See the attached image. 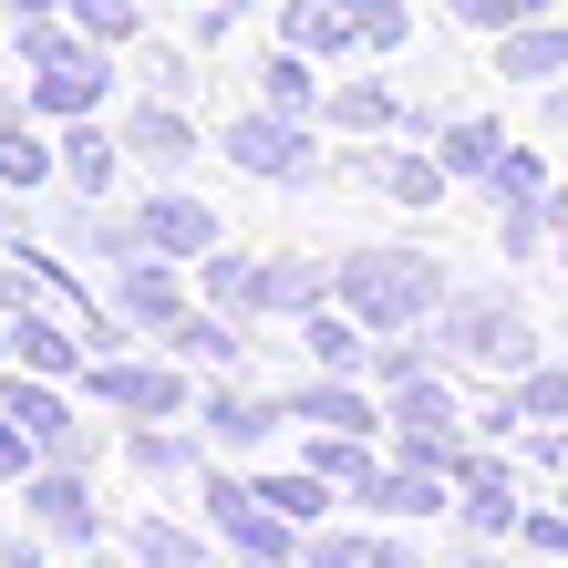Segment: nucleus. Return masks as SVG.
<instances>
[{"instance_id":"obj_1","label":"nucleus","mask_w":568,"mask_h":568,"mask_svg":"<svg viewBox=\"0 0 568 568\" xmlns=\"http://www.w3.org/2000/svg\"><path fill=\"white\" fill-rule=\"evenodd\" d=\"M331 300H342L362 331H383V342H393V331H424L434 311H445L455 280L434 270L424 248H352L342 270H331Z\"/></svg>"},{"instance_id":"obj_2","label":"nucleus","mask_w":568,"mask_h":568,"mask_svg":"<svg viewBox=\"0 0 568 568\" xmlns=\"http://www.w3.org/2000/svg\"><path fill=\"white\" fill-rule=\"evenodd\" d=\"M424 352H434V362H496V373H527V362H538V331H527L517 300H476V290H455L445 311L424 321Z\"/></svg>"},{"instance_id":"obj_3","label":"nucleus","mask_w":568,"mask_h":568,"mask_svg":"<svg viewBox=\"0 0 568 568\" xmlns=\"http://www.w3.org/2000/svg\"><path fill=\"white\" fill-rule=\"evenodd\" d=\"M280 42L300 52H404L414 42V11L404 0H280Z\"/></svg>"},{"instance_id":"obj_4","label":"nucleus","mask_w":568,"mask_h":568,"mask_svg":"<svg viewBox=\"0 0 568 568\" xmlns=\"http://www.w3.org/2000/svg\"><path fill=\"white\" fill-rule=\"evenodd\" d=\"M217 145H227V165H239V176H270V186H311V176H321L311 114H280V104H248Z\"/></svg>"},{"instance_id":"obj_5","label":"nucleus","mask_w":568,"mask_h":568,"mask_svg":"<svg viewBox=\"0 0 568 568\" xmlns=\"http://www.w3.org/2000/svg\"><path fill=\"white\" fill-rule=\"evenodd\" d=\"M207 517H217V538L239 548V558H258V568L300 558V517H280L270 496L239 476V465H207Z\"/></svg>"},{"instance_id":"obj_6","label":"nucleus","mask_w":568,"mask_h":568,"mask_svg":"<svg viewBox=\"0 0 568 568\" xmlns=\"http://www.w3.org/2000/svg\"><path fill=\"white\" fill-rule=\"evenodd\" d=\"M93 393L135 424H176L196 404V383H176V362H114V352H93Z\"/></svg>"},{"instance_id":"obj_7","label":"nucleus","mask_w":568,"mask_h":568,"mask_svg":"<svg viewBox=\"0 0 568 568\" xmlns=\"http://www.w3.org/2000/svg\"><path fill=\"white\" fill-rule=\"evenodd\" d=\"M114 93V62L93 52V42H73L62 62H42V73H31V114H52V124H83L93 104H104Z\"/></svg>"},{"instance_id":"obj_8","label":"nucleus","mask_w":568,"mask_h":568,"mask_svg":"<svg viewBox=\"0 0 568 568\" xmlns=\"http://www.w3.org/2000/svg\"><path fill=\"white\" fill-rule=\"evenodd\" d=\"M135 227H145L155 258H217V207L186 196V186H155L145 207H135Z\"/></svg>"},{"instance_id":"obj_9","label":"nucleus","mask_w":568,"mask_h":568,"mask_svg":"<svg viewBox=\"0 0 568 568\" xmlns=\"http://www.w3.org/2000/svg\"><path fill=\"white\" fill-rule=\"evenodd\" d=\"M21 496H31V517H42L52 538H73V548L104 538V507H93V476H83V465H42V476H21Z\"/></svg>"},{"instance_id":"obj_10","label":"nucleus","mask_w":568,"mask_h":568,"mask_svg":"<svg viewBox=\"0 0 568 568\" xmlns=\"http://www.w3.org/2000/svg\"><path fill=\"white\" fill-rule=\"evenodd\" d=\"M342 176H362V186H383L393 207H434V196H445V176H455V165H445V155H393V145H352V155H342Z\"/></svg>"},{"instance_id":"obj_11","label":"nucleus","mask_w":568,"mask_h":568,"mask_svg":"<svg viewBox=\"0 0 568 568\" xmlns=\"http://www.w3.org/2000/svg\"><path fill=\"white\" fill-rule=\"evenodd\" d=\"M114 311L135 321V331H176L196 300H186V280H176V258H124V270H114Z\"/></svg>"},{"instance_id":"obj_12","label":"nucleus","mask_w":568,"mask_h":568,"mask_svg":"<svg viewBox=\"0 0 568 568\" xmlns=\"http://www.w3.org/2000/svg\"><path fill=\"white\" fill-rule=\"evenodd\" d=\"M0 414H11L21 434H42V455H52V465H83V434H73V414H62L52 373H21V383H0Z\"/></svg>"},{"instance_id":"obj_13","label":"nucleus","mask_w":568,"mask_h":568,"mask_svg":"<svg viewBox=\"0 0 568 568\" xmlns=\"http://www.w3.org/2000/svg\"><path fill=\"white\" fill-rule=\"evenodd\" d=\"M196 414H207V445H270L290 393H239V383H207L196 393Z\"/></svg>"},{"instance_id":"obj_14","label":"nucleus","mask_w":568,"mask_h":568,"mask_svg":"<svg viewBox=\"0 0 568 568\" xmlns=\"http://www.w3.org/2000/svg\"><path fill=\"white\" fill-rule=\"evenodd\" d=\"M83 352L93 342H83V331H62L52 311H11V373H52L62 383V373H83Z\"/></svg>"},{"instance_id":"obj_15","label":"nucleus","mask_w":568,"mask_h":568,"mask_svg":"<svg viewBox=\"0 0 568 568\" xmlns=\"http://www.w3.org/2000/svg\"><path fill=\"white\" fill-rule=\"evenodd\" d=\"M321 300H331L321 258H258V321H311Z\"/></svg>"},{"instance_id":"obj_16","label":"nucleus","mask_w":568,"mask_h":568,"mask_svg":"<svg viewBox=\"0 0 568 568\" xmlns=\"http://www.w3.org/2000/svg\"><path fill=\"white\" fill-rule=\"evenodd\" d=\"M465 527H476V538H517L527 527V507H517V486H507V465H486V455H465Z\"/></svg>"},{"instance_id":"obj_17","label":"nucleus","mask_w":568,"mask_h":568,"mask_svg":"<svg viewBox=\"0 0 568 568\" xmlns=\"http://www.w3.org/2000/svg\"><path fill=\"white\" fill-rule=\"evenodd\" d=\"M445 486H455V476H434V465L404 455V465H383V476L362 486V507H383V517H424V527H434V517H445Z\"/></svg>"},{"instance_id":"obj_18","label":"nucleus","mask_w":568,"mask_h":568,"mask_svg":"<svg viewBox=\"0 0 568 568\" xmlns=\"http://www.w3.org/2000/svg\"><path fill=\"white\" fill-rule=\"evenodd\" d=\"M496 73H507V83H558V73H568V21L496 31Z\"/></svg>"},{"instance_id":"obj_19","label":"nucleus","mask_w":568,"mask_h":568,"mask_svg":"<svg viewBox=\"0 0 568 568\" xmlns=\"http://www.w3.org/2000/svg\"><path fill=\"white\" fill-rule=\"evenodd\" d=\"M290 414H300V424H321V434H373V424H383V414H373V393H362L352 373L300 383V393H290Z\"/></svg>"},{"instance_id":"obj_20","label":"nucleus","mask_w":568,"mask_h":568,"mask_svg":"<svg viewBox=\"0 0 568 568\" xmlns=\"http://www.w3.org/2000/svg\"><path fill=\"white\" fill-rule=\"evenodd\" d=\"M124 145H135L145 165H186V155L207 145V135L186 124V104H176V93H155V104H135V124H124Z\"/></svg>"},{"instance_id":"obj_21","label":"nucleus","mask_w":568,"mask_h":568,"mask_svg":"<svg viewBox=\"0 0 568 568\" xmlns=\"http://www.w3.org/2000/svg\"><path fill=\"white\" fill-rule=\"evenodd\" d=\"M124 465H135V476H207V434H186V424H135V434H124Z\"/></svg>"},{"instance_id":"obj_22","label":"nucleus","mask_w":568,"mask_h":568,"mask_svg":"<svg viewBox=\"0 0 568 568\" xmlns=\"http://www.w3.org/2000/svg\"><path fill=\"white\" fill-rule=\"evenodd\" d=\"M21 114H31V93H0V186H11V196H31V186L52 176V145L31 135Z\"/></svg>"},{"instance_id":"obj_23","label":"nucleus","mask_w":568,"mask_h":568,"mask_svg":"<svg viewBox=\"0 0 568 568\" xmlns=\"http://www.w3.org/2000/svg\"><path fill=\"white\" fill-rule=\"evenodd\" d=\"M424 548H404V538H383V527H331V538L311 548V568H414Z\"/></svg>"},{"instance_id":"obj_24","label":"nucleus","mask_w":568,"mask_h":568,"mask_svg":"<svg viewBox=\"0 0 568 568\" xmlns=\"http://www.w3.org/2000/svg\"><path fill=\"white\" fill-rule=\"evenodd\" d=\"M434 155H445L455 176H496V165H507V124H496V114H455Z\"/></svg>"},{"instance_id":"obj_25","label":"nucleus","mask_w":568,"mask_h":568,"mask_svg":"<svg viewBox=\"0 0 568 568\" xmlns=\"http://www.w3.org/2000/svg\"><path fill=\"white\" fill-rule=\"evenodd\" d=\"M196 300H207V311H227V321H258V258L217 248L207 270H196Z\"/></svg>"},{"instance_id":"obj_26","label":"nucleus","mask_w":568,"mask_h":568,"mask_svg":"<svg viewBox=\"0 0 568 568\" xmlns=\"http://www.w3.org/2000/svg\"><path fill=\"white\" fill-rule=\"evenodd\" d=\"M258 104H280V114H311V104H321V83H311V52H300V42L258 52Z\"/></svg>"},{"instance_id":"obj_27","label":"nucleus","mask_w":568,"mask_h":568,"mask_svg":"<svg viewBox=\"0 0 568 568\" xmlns=\"http://www.w3.org/2000/svg\"><path fill=\"white\" fill-rule=\"evenodd\" d=\"M165 352L196 362V373H217V362H239V321H227V311H186L176 331H165Z\"/></svg>"},{"instance_id":"obj_28","label":"nucleus","mask_w":568,"mask_h":568,"mask_svg":"<svg viewBox=\"0 0 568 568\" xmlns=\"http://www.w3.org/2000/svg\"><path fill=\"white\" fill-rule=\"evenodd\" d=\"M300 342H311V362H331V373H373V342H362L352 311H311V321H300Z\"/></svg>"},{"instance_id":"obj_29","label":"nucleus","mask_w":568,"mask_h":568,"mask_svg":"<svg viewBox=\"0 0 568 568\" xmlns=\"http://www.w3.org/2000/svg\"><path fill=\"white\" fill-rule=\"evenodd\" d=\"M300 465H321L342 496H362V486L383 476V465H373V434H311V455H300Z\"/></svg>"},{"instance_id":"obj_30","label":"nucleus","mask_w":568,"mask_h":568,"mask_svg":"<svg viewBox=\"0 0 568 568\" xmlns=\"http://www.w3.org/2000/svg\"><path fill=\"white\" fill-rule=\"evenodd\" d=\"M331 124H342V135H383V124H414V114H404L393 83H342L331 93Z\"/></svg>"},{"instance_id":"obj_31","label":"nucleus","mask_w":568,"mask_h":568,"mask_svg":"<svg viewBox=\"0 0 568 568\" xmlns=\"http://www.w3.org/2000/svg\"><path fill=\"white\" fill-rule=\"evenodd\" d=\"M258 496H270L280 517H300V527H311V517H321V507H331L342 486H331L321 465H270V476H258Z\"/></svg>"},{"instance_id":"obj_32","label":"nucleus","mask_w":568,"mask_h":568,"mask_svg":"<svg viewBox=\"0 0 568 568\" xmlns=\"http://www.w3.org/2000/svg\"><path fill=\"white\" fill-rule=\"evenodd\" d=\"M135 558L145 568H207V538L186 517H135Z\"/></svg>"},{"instance_id":"obj_33","label":"nucleus","mask_w":568,"mask_h":568,"mask_svg":"<svg viewBox=\"0 0 568 568\" xmlns=\"http://www.w3.org/2000/svg\"><path fill=\"white\" fill-rule=\"evenodd\" d=\"M62 176H73L83 196H104V186H114V135H93V114L62 135Z\"/></svg>"},{"instance_id":"obj_34","label":"nucleus","mask_w":568,"mask_h":568,"mask_svg":"<svg viewBox=\"0 0 568 568\" xmlns=\"http://www.w3.org/2000/svg\"><path fill=\"white\" fill-rule=\"evenodd\" d=\"M527 424H568V362H527V373L507 383Z\"/></svg>"},{"instance_id":"obj_35","label":"nucleus","mask_w":568,"mask_h":568,"mask_svg":"<svg viewBox=\"0 0 568 568\" xmlns=\"http://www.w3.org/2000/svg\"><path fill=\"white\" fill-rule=\"evenodd\" d=\"M393 424H404V434H434V424H455V393L434 383V373H414V383H393Z\"/></svg>"},{"instance_id":"obj_36","label":"nucleus","mask_w":568,"mask_h":568,"mask_svg":"<svg viewBox=\"0 0 568 568\" xmlns=\"http://www.w3.org/2000/svg\"><path fill=\"white\" fill-rule=\"evenodd\" d=\"M538 196H548V165L527 155V145H507V165L486 176V207H538Z\"/></svg>"},{"instance_id":"obj_37","label":"nucleus","mask_w":568,"mask_h":568,"mask_svg":"<svg viewBox=\"0 0 568 568\" xmlns=\"http://www.w3.org/2000/svg\"><path fill=\"white\" fill-rule=\"evenodd\" d=\"M62 21L93 42H135V0H62Z\"/></svg>"},{"instance_id":"obj_38","label":"nucleus","mask_w":568,"mask_h":568,"mask_svg":"<svg viewBox=\"0 0 568 568\" xmlns=\"http://www.w3.org/2000/svg\"><path fill=\"white\" fill-rule=\"evenodd\" d=\"M455 21L465 31H527V21H548V0H455Z\"/></svg>"},{"instance_id":"obj_39","label":"nucleus","mask_w":568,"mask_h":568,"mask_svg":"<svg viewBox=\"0 0 568 568\" xmlns=\"http://www.w3.org/2000/svg\"><path fill=\"white\" fill-rule=\"evenodd\" d=\"M42 465H52V455H42V434H21L11 414H0V476H42Z\"/></svg>"},{"instance_id":"obj_40","label":"nucleus","mask_w":568,"mask_h":568,"mask_svg":"<svg viewBox=\"0 0 568 568\" xmlns=\"http://www.w3.org/2000/svg\"><path fill=\"white\" fill-rule=\"evenodd\" d=\"M517 538H527V548H538V558H568V507H548V517H527V527H517Z\"/></svg>"},{"instance_id":"obj_41","label":"nucleus","mask_w":568,"mask_h":568,"mask_svg":"<svg viewBox=\"0 0 568 568\" xmlns=\"http://www.w3.org/2000/svg\"><path fill=\"white\" fill-rule=\"evenodd\" d=\"M186 83H196V62L186 52H155V93H176V104H186Z\"/></svg>"},{"instance_id":"obj_42","label":"nucleus","mask_w":568,"mask_h":568,"mask_svg":"<svg viewBox=\"0 0 568 568\" xmlns=\"http://www.w3.org/2000/svg\"><path fill=\"white\" fill-rule=\"evenodd\" d=\"M538 465H558V476H568V424H538Z\"/></svg>"},{"instance_id":"obj_43","label":"nucleus","mask_w":568,"mask_h":568,"mask_svg":"<svg viewBox=\"0 0 568 568\" xmlns=\"http://www.w3.org/2000/svg\"><path fill=\"white\" fill-rule=\"evenodd\" d=\"M0 11H11V21H21V11H42V0H0Z\"/></svg>"},{"instance_id":"obj_44","label":"nucleus","mask_w":568,"mask_h":568,"mask_svg":"<svg viewBox=\"0 0 568 568\" xmlns=\"http://www.w3.org/2000/svg\"><path fill=\"white\" fill-rule=\"evenodd\" d=\"M0 362H11V311H0Z\"/></svg>"},{"instance_id":"obj_45","label":"nucleus","mask_w":568,"mask_h":568,"mask_svg":"<svg viewBox=\"0 0 568 568\" xmlns=\"http://www.w3.org/2000/svg\"><path fill=\"white\" fill-rule=\"evenodd\" d=\"M558 258H568V217H558Z\"/></svg>"},{"instance_id":"obj_46","label":"nucleus","mask_w":568,"mask_h":568,"mask_svg":"<svg viewBox=\"0 0 568 568\" xmlns=\"http://www.w3.org/2000/svg\"><path fill=\"white\" fill-rule=\"evenodd\" d=\"M476 568H496V558H476Z\"/></svg>"},{"instance_id":"obj_47","label":"nucleus","mask_w":568,"mask_h":568,"mask_svg":"<svg viewBox=\"0 0 568 568\" xmlns=\"http://www.w3.org/2000/svg\"><path fill=\"white\" fill-rule=\"evenodd\" d=\"M83 568H93V558H83Z\"/></svg>"},{"instance_id":"obj_48","label":"nucleus","mask_w":568,"mask_h":568,"mask_svg":"<svg viewBox=\"0 0 568 568\" xmlns=\"http://www.w3.org/2000/svg\"><path fill=\"white\" fill-rule=\"evenodd\" d=\"M248 568H258V558H248Z\"/></svg>"}]
</instances>
